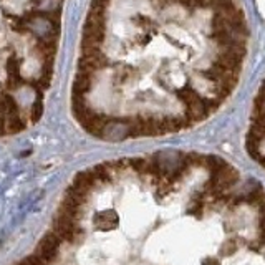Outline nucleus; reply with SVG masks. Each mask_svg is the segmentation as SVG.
I'll return each mask as SVG.
<instances>
[{
  "label": "nucleus",
  "mask_w": 265,
  "mask_h": 265,
  "mask_svg": "<svg viewBox=\"0 0 265 265\" xmlns=\"http://www.w3.org/2000/svg\"><path fill=\"white\" fill-rule=\"evenodd\" d=\"M93 226H95V229H100V230L115 229L118 226V215L115 214V211L105 209L93 217Z\"/></svg>",
  "instance_id": "nucleus-3"
},
{
  "label": "nucleus",
  "mask_w": 265,
  "mask_h": 265,
  "mask_svg": "<svg viewBox=\"0 0 265 265\" xmlns=\"http://www.w3.org/2000/svg\"><path fill=\"white\" fill-rule=\"evenodd\" d=\"M60 247H62V240L56 237L53 232H48L40 240L38 247H36L34 254L38 257L43 265H53L60 257Z\"/></svg>",
  "instance_id": "nucleus-2"
},
{
  "label": "nucleus",
  "mask_w": 265,
  "mask_h": 265,
  "mask_svg": "<svg viewBox=\"0 0 265 265\" xmlns=\"http://www.w3.org/2000/svg\"><path fill=\"white\" fill-rule=\"evenodd\" d=\"M204 166H206L212 174H217L219 171L226 166V161L217 156H206V159H204Z\"/></svg>",
  "instance_id": "nucleus-5"
},
{
  "label": "nucleus",
  "mask_w": 265,
  "mask_h": 265,
  "mask_svg": "<svg viewBox=\"0 0 265 265\" xmlns=\"http://www.w3.org/2000/svg\"><path fill=\"white\" fill-rule=\"evenodd\" d=\"M52 232L60 240H63L65 244H76L85 237V230L81 229V222L71 221V219L60 214H56Z\"/></svg>",
  "instance_id": "nucleus-1"
},
{
  "label": "nucleus",
  "mask_w": 265,
  "mask_h": 265,
  "mask_svg": "<svg viewBox=\"0 0 265 265\" xmlns=\"http://www.w3.org/2000/svg\"><path fill=\"white\" fill-rule=\"evenodd\" d=\"M17 265H43V264L40 262V259L35 254H32V255H28L27 259H23L22 262H18Z\"/></svg>",
  "instance_id": "nucleus-6"
},
{
  "label": "nucleus",
  "mask_w": 265,
  "mask_h": 265,
  "mask_svg": "<svg viewBox=\"0 0 265 265\" xmlns=\"http://www.w3.org/2000/svg\"><path fill=\"white\" fill-rule=\"evenodd\" d=\"M43 115V93L35 91V100L32 103L30 109H28V120L30 123H36Z\"/></svg>",
  "instance_id": "nucleus-4"
},
{
  "label": "nucleus",
  "mask_w": 265,
  "mask_h": 265,
  "mask_svg": "<svg viewBox=\"0 0 265 265\" xmlns=\"http://www.w3.org/2000/svg\"><path fill=\"white\" fill-rule=\"evenodd\" d=\"M235 248H237V246H235V242H232V240H229V242H226V244L222 246L221 252H222V254H226V255H230V254H234V252H235Z\"/></svg>",
  "instance_id": "nucleus-7"
},
{
  "label": "nucleus",
  "mask_w": 265,
  "mask_h": 265,
  "mask_svg": "<svg viewBox=\"0 0 265 265\" xmlns=\"http://www.w3.org/2000/svg\"><path fill=\"white\" fill-rule=\"evenodd\" d=\"M202 265H221V262H219L217 259H212V257H209V259L204 260Z\"/></svg>",
  "instance_id": "nucleus-8"
}]
</instances>
